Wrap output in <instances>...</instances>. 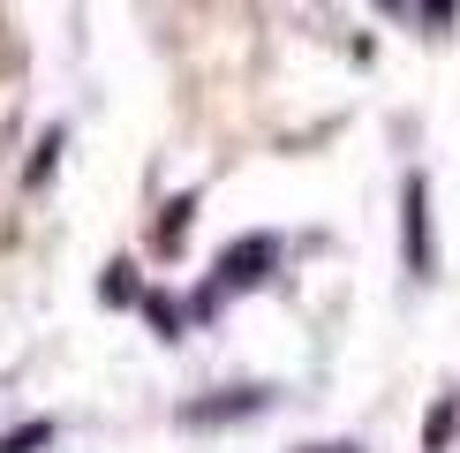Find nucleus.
<instances>
[{"mask_svg":"<svg viewBox=\"0 0 460 453\" xmlns=\"http://www.w3.org/2000/svg\"><path fill=\"white\" fill-rule=\"evenodd\" d=\"M53 159H61V129H46V144H38V151H31V166H23V182L38 189V182H46V174H53Z\"/></svg>","mask_w":460,"mask_h":453,"instance_id":"obj_3","label":"nucleus"},{"mask_svg":"<svg viewBox=\"0 0 460 453\" xmlns=\"http://www.w3.org/2000/svg\"><path fill=\"white\" fill-rule=\"evenodd\" d=\"M38 446H53V423H23V431L0 439V453H38Z\"/></svg>","mask_w":460,"mask_h":453,"instance_id":"obj_4","label":"nucleus"},{"mask_svg":"<svg viewBox=\"0 0 460 453\" xmlns=\"http://www.w3.org/2000/svg\"><path fill=\"white\" fill-rule=\"evenodd\" d=\"M423 15L430 23H453V0H423Z\"/></svg>","mask_w":460,"mask_h":453,"instance_id":"obj_8","label":"nucleus"},{"mask_svg":"<svg viewBox=\"0 0 460 453\" xmlns=\"http://www.w3.org/2000/svg\"><path fill=\"white\" fill-rule=\"evenodd\" d=\"M144 310H151V325H159L166 340H181V310H174L166 295H144Z\"/></svg>","mask_w":460,"mask_h":453,"instance_id":"obj_6","label":"nucleus"},{"mask_svg":"<svg viewBox=\"0 0 460 453\" xmlns=\"http://www.w3.org/2000/svg\"><path fill=\"white\" fill-rule=\"evenodd\" d=\"M408 264L430 272V219H423V182H408Z\"/></svg>","mask_w":460,"mask_h":453,"instance_id":"obj_2","label":"nucleus"},{"mask_svg":"<svg viewBox=\"0 0 460 453\" xmlns=\"http://www.w3.org/2000/svg\"><path fill=\"white\" fill-rule=\"evenodd\" d=\"M377 8H385V15H393V8H408V0H377Z\"/></svg>","mask_w":460,"mask_h":453,"instance_id":"obj_9","label":"nucleus"},{"mask_svg":"<svg viewBox=\"0 0 460 453\" xmlns=\"http://www.w3.org/2000/svg\"><path fill=\"white\" fill-rule=\"evenodd\" d=\"M272 264H279V242L272 235H242V242L219 250V280H226V288H257Z\"/></svg>","mask_w":460,"mask_h":453,"instance_id":"obj_1","label":"nucleus"},{"mask_svg":"<svg viewBox=\"0 0 460 453\" xmlns=\"http://www.w3.org/2000/svg\"><path fill=\"white\" fill-rule=\"evenodd\" d=\"M106 302H137V280H128V264H113V272H106Z\"/></svg>","mask_w":460,"mask_h":453,"instance_id":"obj_7","label":"nucleus"},{"mask_svg":"<svg viewBox=\"0 0 460 453\" xmlns=\"http://www.w3.org/2000/svg\"><path fill=\"white\" fill-rule=\"evenodd\" d=\"M189 212H197V197H174V204H166V219H159V242H166V250H174V242H181Z\"/></svg>","mask_w":460,"mask_h":453,"instance_id":"obj_5","label":"nucleus"},{"mask_svg":"<svg viewBox=\"0 0 460 453\" xmlns=\"http://www.w3.org/2000/svg\"><path fill=\"white\" fill-rule=\"evenodd\" d=\"M317 453H355V446H317Z\"/></svg>","mask_w":460,"mask_h":453,"instance_id":"obj_10","label":"nucleus"}]
</instances>
